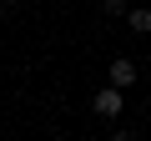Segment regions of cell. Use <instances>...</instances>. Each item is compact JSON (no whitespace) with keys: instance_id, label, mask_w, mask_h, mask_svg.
Masks as SVG:
<instances>
[{"instance_id":"cell-1","label":"cell","mask_w":151,"mask_h":141,"mask_svg":"<svg viewBox=\"0 0 151 141\" xmlns=\"http://www.w3.org/2000/svg\"><path fill=\"white\" fill-rule=\"evenodd\" d=\"M106 76H111V86H116V91H126V86H136V60H131V55H116Z\"/></svg>"},{"instance_id":"cell-2","label":"cell","mask_w":151,"mask_h":141,"mask_svg":"<svg viewBox=\"0 0 151 141\" xmlns=\"http://www.w3.org/2000/svg\"><path fill=\"white\" fill-rule=\"evenodd\" d=\"M91 106H96V116L116 121V116H121V91H116V86H106V91H96V101H91Z\"/></svg>"},{"instance_id":"cell-3","label":"cell","mask_w":151,"mask_h":141,"mask_svg":"<svg viewBox=\"0 0 151 141\" xmlns=\"http://www.w3.org/2000/svg\"><path fill=\"white\" fill-rule=\"evenodd\" d=\"M126 25H131V30H141V35H146V30H151V5H136V10H131V15H126Z\"/></svg>"},{"instance_id":"cell-4","label":"cell","mask_w":151,"mask_h":141,"mask_svg":"<svg viewBox=\"0 0 151 141\" xmlns=\"http://www.w3.org/2000/svg\"><path fill=\"white\" fill-rule=\"evenodd\" d=\"M111 141H136V136H131V131H116V136H111Z\"/></svg>"}]
</instances>
